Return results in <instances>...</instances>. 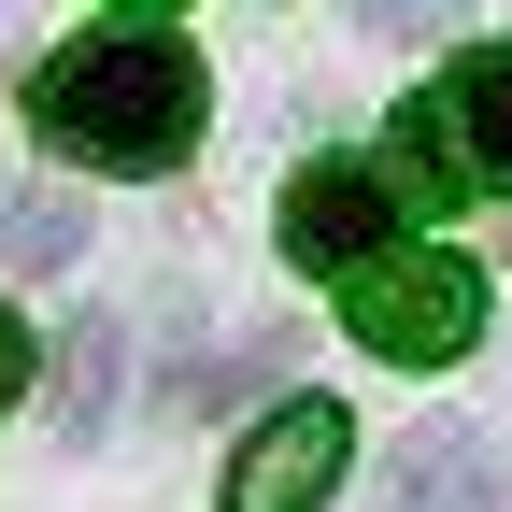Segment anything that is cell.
I'll use <instances>...</instances> for the list:
<instances>
[{
    "mask_svg": "<svg viewBox=\"0 0 512 512\" xmlns=\"http://www.w3.org/2000/svg\"><path fill=\"white\" fill-rule=\"evenodd\" d=\"M29 128L86 171H171L200 143V57L171 29H86L29 72Z\"/></svg>",
    "mask_w": 512,
    "mask_h": 512,
    "instance_id": "obj_1",
    "label": "cell"
},
{
    "mask_svg": "<svg viewBox=\"0 0 512 512\" xmlns=\"http://www.w3.org/2000/svg\"><path fill=\"white\" fill-rule=\"evenodd\" d=\"M342 328H356L370 356H399V370H456V356L484 342V271L441 256V242H399L384 271L342 285Z\"/></svg>",
    "mask_w": 512,
    "mask_h": 512,
    "instance_id": "obj_2",
    "label": "cell"
},
{
    "mask_svg": "<svg viewBox=\"0 0 512 512\" xmlns=\"http://www.w3.org/2000/svg\"><path fill=\"white\" fill-rule=\"evenodd\" d=\"M399 171L384 157H313L299 185H285V256L299 271H328V285H356V271H384L399 256Z\"/></svg>",
    "mask_w": 512,
    "mask_h": 512,
    "instance_id": "obj_3",
    "label": "cell"
},
{
    "mask_svg": "<svg viewBox=\"0 0 512 512\" xmlns=\"http://www.w3.org/2000/svg\"><path fill=\"white\" fill-rule=\"evenodd\" d=\"M342 470H356V413H342V399H285V413L228 456V512H313Z\"/></svg>",
    "mask_w": 512,
    "mask_h": 512,
    "instance_id": "obj_4",
    "label": "cell"
},
{
    "mask_svg": "<svg viewBox=\"0 0 512 512\" xmlns=\"http://www.w3.org/2000/svg\"><path fill=\"white\" fill-rule=\"evenodd\" d=\"M427 100H441V143H456L470 200H484V185L512 200V43H470V57H456V72H441Z\"/></svg>",
    "mask_w": 512,
    "mask_h": 512,
    "instance_id": "obj_5",
    "label": "cell"
},
{
    "mask_svg": "<svg viewBox=\"0 0 512 512\" xmlns=\"http://www.w3.org/2000/svg\"><path fill=\"white\" fill-rule=\"evenodd\" d=\"M384 498H399V512H498V456L470 427H413L399 470H384Z\"/></svg>",
    "mask_w": 512,
    "mask_h": 512,
    "instance_id": "obj_6",
    "label": "cell"
},
{
    "mask_svg": "<svg viewBox=\"0 0 512 512\" xmlns=\"http://www.w3.org/2000/svg\"><path fill=\"white\" fill-rule=\"evenodd\" d=\"M0 256H15V271H72V256H86V214L57 200V185H29V200L0 214Z\"/></svg>",
    "mask_w": 512,
    "mask_h": 512,
    "instance_id": "obj_7",
    "label": "cell"
},
{
    "mask_svg": "<svg viewBox=\"0 0 512 512\" xmlns=\"http://www.w3.org/2000/svg\"><path fill=\"white\" fill-rule=\"evenodd\" d=\"M456 0H356V29H441Z\"/></svg>",
    "mask_w": 512,
    "mask_h": 512,
    "instance_id": "obj_8",
    "label": "cell"
},
{
    "mask_svg": "<svg viewBox=\"0 0 512 512\" xmlns=\"http://www.w3.org/2000/svg\"><path fill=\"white\" fill-rule=\"evenodd\" d=\"M15 399H29V328L0 313V413H15Z\"/></svg>",
    "mask_w": 512,
    "mask_h": 512,
    "instance_id": "obj_9",
    "label": "cell"
},
{
    "mask_svg": "<svg viewBox=\"0 0 512 512\" xmlns=\"http://www.w3.org/2000/svg\"><path fill=\"white\" fill-rule=\"evenodd\" d=\"M128 15H143V29H157V15H171V0H128Z\"/></svg>",
    "mask_w": 512,
    "mask_h": 512,
    "instance_id": "obj_10",
    "label": "cell"
}]
</instances>
